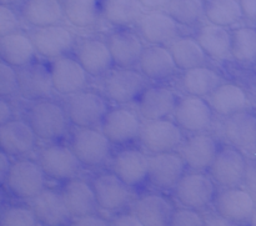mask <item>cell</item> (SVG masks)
I'll return each mask as SVG.
<instances>
[{"label": "cell", "instance_id": "17", "mask_svg": "<svg viewBox=\"0 0 256 226\" xmlns=\"http://www.w3.org/2000/svg\"><path fill=\"white\" fill-rule=\"evenodd\" d=\"M222 135L232 146L256 152V114L245 110L225 118Z\"/></svg>", "mask_w": 256, "mask_h": 226}, {"label": "cell", "instance_id": "35", "mask_svg": "<svg viewBox=\"0 0 256 226\" xmlns=\"http://www.w3.org/2000/svg\"><path fill=\"white\" fill-rule=\"evenodd\" d=\"M170 52L175 60L178 69L186 72L206 64L208 55L198 39L189 36L178 38L170 42Z\"/></svg>", "mask_w": 256, "mask_h": 226}, {"label": "cell", "instance_id": "9", "mask_svg": "<svg viewBox=\"0 0 256 226\" xmlns=\"http://www.w3.org/2000/svg\"><path fill=\"white\" fill-rule=\"evenodd\" d=\"M174 190L180 204L192 210L204 209L215 196L214 180L202 172L184 174Z\"/></svg>", "mask_w": 256, "mask_h": 226}, {"label": "cell", "instance_id": "45", "mask_svg": "<svg viewBox=\"0 0 256 226\" xmlns=\"http://www.w3.org/2000/svg\"><path fill=\"white\" fill-rule=\"evenodd\" d=\"M244 184L248 192L256 198V158L248 159L246 172H245Z\"/></svg>", "mask_w": 256, "mask_h": 226}, {"label": "cell", "instance_id": "21", "mask_svg": "<svg viewBox=\"0 0 256 226\" xmlns=\"http://www.w3.org/2000/svg\"><path fill=\"white\" fill-rule=\"evenodd\" d=\"M36 139L29 122L12 119L0 125V148L9 156H22L30 152Z\"/></svg>", "mask_w": 256, "mask_h": 226}, {"label": "cell", "instance_id": "40", "mask_svg": "<svg viewBox=\"0 0 256 226\" xmlns=\"http://www.w3.org/2000/svg\"><path fill=\"white\" fill-rule=\"evenodd\" d=\"M166 12L180 25L198 24L205 16L204 0H170Z\"/></svg>", "mask_w": 256, "mask_h": 226}, {"label": "cell", "instance_id": "24", "mask_svg": "<svg viewBox=\"0 0 256 226\" xmlns=\"http://www.w3.org/2000/svg\"><path fill=\"white\" fill-rule=\"evenodd\" d=\"M76 59L90 76L106 75L114 66L108 42L99 39H85L78 45Z\"/></svg>", "mask_w": 256, "mask_h": 226}, {"label": "cell", "instance_id": "29", "mask_svg": "<svg viewBox=\"0 0 256 226\" xmlns=\"http://www.w3.org/2000/svg\"><path fill=\"white\" fill-rule=\"evenodd\" d=\"M62 194L72 216L82 218L94 214L98 202L92 185L84 180L72 179L66 182Z\"/></svg>", "mask_w": 256, "mask_h": 226}, {"label": "cell", "instance_id": "36", "mask_svg": "<svg viewBox=\"0 0 256 226\" xmlns=\"http://www.w3.org/2000/svg\"><path fill=\"white\" fill-rule=\"evenodd\" d=\"M142 8L140 0H104L102 14L115 26H128L140 22Z\"/></svg>", "mask_w": 256, "mask_h": 226}, {"label": "cell", "instance_id": "15", "mask_svg": "<svg viewBox=\"0 0 256 226\" xmlns=\"http://www.w3.org/2000/svg\"><path fill=\"white\" fill-rule=\"evenodd\" d=\"M19 94L28 100L49 99L54 92L50 68L42 62H30L16 69Z\"/></svg>", "mask_w": 256, "mask_h": 226}, {"label": "cell", "instance_id": "25", "mask_svg": "<svg viewBox=\"0 0 256 226\" xmlns=\"http://www.w3.org/2000/svg\"><path fill=\"white\" fill-rule=\"evenodd\" d=\"M98 205L108 212H116L129 202V188L114 172H105L92 182Z\"/></svg>", "mask_w": 256, "mask_h": 226}, {"label": "cell", "instance_id": "3", "mask_svg": "<svg viewBox=\"0 0 256 226\" xmlns=\"http://www.w3.org/2000/svg\"><path fill=\"white\" fill-rule=\"evenodd\" d=\"M112 142L96 128H76L72 135L70 148L85 166L95 168L105 164L110 158Z\"/></svg>", "mask_w": 256, "mask_h": 226}, {"label": "cell", "instance_id": "33", "mask_svg": "<svg viewBox=\"0 0 256 226\" xmlns=\"http://www.w3.org/2000/svg\"><path fill=\"white\" fill-rule=\"evenodd\" d=\"M180 84L188 95L205 98L222 84V78L214 69L204 65L184 72Z\"/></svg>", "mask_w": 256, "mask_h": 226}, {"label": "cell", "instance_id": "22", "mask_svg": "<svg viewBox=\"0 0 256 226\" xmlns=\"http://www.w3.org/2000/svg\"><path fill=\"white\" fill-rule=\"evenodd\" d=\"M139 32L150 45H165L179 38V24L166 12L152 10L140 19Z\"/></svg>", "mask_w": 256, "mask_h": 226}, {"label": "cell", "instance_id": "28", "mask_svg": "<svg viewBox=\"0 0 256 226\" xmlns=\"http://www.w3.org/2000/svg\"><path fill=\"white\" fill-rule=\"evenodd\" d=\"M215 114L228 118L236 112H245L250 102L248 92L240 85L225 82L214 90L208 99Z\"/></svg>", "mask_w": 256, "mask_h": 226}, {"label": "cell", "instance_id": "32", "mask_svg": "<svg viewBox=\"0 0 256 226\" xmlns=\"http://www.w3.org/2000/svg\"><path fill=\"white\" fill-rule=\"evenodd\" d=\"M22 19L38 28L58 25L64 15V8L59 0H26L22 9Z\"/></svg>", "mask_w": 256, "mask_h": 226}, {"label": "cell", "instance_id": "18", "mask_svg": "<svg viewBox=\"0 0 256 226\" xmlns=\"http://www.w3.org/2000/svg\"><path fill=\"white\" fill-rule=\"evenodd\" d=\"M112 170L128 186H138L148 179L149 156L134 148H126L112 158Z\"/></svg>", "mask_w": 256, "mask_h": 226}, {"label": "cell", "instance_id": "42", "mask_svg": "<svg viewBox=\"0 0 256 226\" xmlns=\"http://www.w3.org/2000/svg\"><path fill=\"white\" fill-rule=\"evenodd\" d=\"M15 92H19L16 69L5 62H2L0 64V95L2 98H10Z\"/></svg>", "mask_w": 256, "mask_h": 226}, {"label": "cell", "instance_id": "1", "mask_svg": "<svg viewBox=\"0 0 256 226\" xmlns=\"http://www.w3.org/2000/svg\"><path fill=\"white\" fill-rule=\"evenodd\" d=\"M28 122L38 139L52 142L60 139L66 132L69 116L65 106L50 99L36 100L30 106Z\"/></svg>", "mask_w": 256, "mask_h": 226}, {"label": "cell", "instance_id": "5", "mask_svg": "<svg viewBox=\"0 0 256 226\" xmlns=\"http://www.w3.org/2000/svg\"><path fill=\"white\" fill-rule=\"evenodd\" d=\"M45 172L39 162L29 159L16 160L6 176L8 188L20 199H34L44 190Z\"/></svg>", "mask_w": 256, "mask_h": 226}, {"label": "cell", "instance_id": "19", "mask_svg": "<svg viewBox=\"0 0 256 226\" xmlns=\"http://www.w3.org/2000/svg\"><path fill=\"white\" fill-rule=\"evenodd\" d=\"M178 102L176 95L169 88H145L138 99V112L146 122L166 119L174 114Z\"/></svg>", "mask_w": 256, "mask_h": 226}, {"label": "cell", "instance_id": "38", "mask_svg": "<svg viewBox=\"0 0 256 226\" xmlns=\"http://www.w3.org/2000/svg\"><path fill=\"white\" fill-rule=\"evenodd\" d=\"M232 56L238 62H256V28H236L232 32Z\"/></svg>", "mask_w": 256, "mask_h": 226}, {"label": "cell", "instance_id": "41", "mask_svg": "<svg viewBox=\"0 0 256 226\" xmlns=\"http://www.w3.org/2000/svg\"><path fill=\"white\" fill-rule=\"evenodd\" d=\"M34 212L22 206H12L2 212L0 226H36Z\"/></svg>", "mask_w": 256, "mask_h": 226}, {"label": "cell", "instance_id": "53", "mask_svg": "<svg viewBox=\"0 0 256 226\" xmlns=\"http://www.w3.org/2000/svg\"><path fill=\"white\" fill-rule=\"evenodd\" d=\"M22 2V0H0L2 5H8V6H12V5L18 4V2Z\"/></svg>", "mask_w": 256, "mask_h": 226}, {"label": "cell", "instance_id": "7", "mask_svg": "<svg viewBox=\"0 0 256 226\" xmlns=\"http://www.w3.org/2000/svg\"><path fill=\"white\" fill-rule=\"evenodd\" d=\"M102 132L114 145H125L139 139L142 122L139 112L128 108H112L102 120Z\"/></svg>", "mask_w": 256, "mask_h": 226}, {"label": "cell", "instance_id": "37", "mask_svg": "<svg viewBox=\"0 0 256 226\" xmlns=\"http://www.w3.org/2000/svg\"><path fill=\"white\" fill-rule=\"evenodd\" d=\"M205 18L210 24L229 28L244 18L239 0H209L205 4Z\"/></svg>", "mask_w": 256, "mask_h": 226}, {"label": "cell", "instance_id": "50", "mask_svg": "<svg viewBox=\"0 0 256 226\" xmlns=\"http://www.w3.org/2000/svg\"><path fill=\"white\" fill-rule=\"evenodd\" d=\"M204 226H240L236 222H232L229 219H225L222 215H214V216H209L205 219Z\"/></svg>", "mask_w": 256, "mask_h": 226}, {"label": "cell", "instance_id": "46", "mask_svg": "<svg viewBox=\"0 0 256 226\" xmlns=\"http://www.w3.org/2000/svg\"><path fill=\"white\" fill-rule=\"evenodd\" d=\"M112 226H145L135 214H122L112 220Z\"/></svg>", "mask_w": 256, "mask_h": 226}, {"label": "cell", "instance_id": "44", "mask_svg": "<svg viewBox=\"0 0 256 226\" xmlns=\"http://www.w3.org/2000/svg\"><path fill=\"white\" fill-rule=\"evenodd\" d=\"M18 26H19V20L14 10L8 5H2L0 6V36L15 32Z\"/></svg>", "mask_w": 256, "mask_h": 226}, {"label": "cell", "instance_id": "30", "mask_svg": "<svg viewBox=\"0 0 256 226\" xmlns=\"http://www.w3.org/2000/svg\"><path fill=\"white\" fill-rule=\"evenodd\" d=\"M36 52L30 36L20 32L0 36V55L2 62L12 65L15 69L30 64Z\"/></svg>", "mask_w": 256, "mask_h": 226}, {"label": "cell", "instance_id": "27", "mask_svg": "<svg viewBox=\"0 0 256 226\" xmlns=\"http://www.w3.org/2000/svg\"><path fill=\"white\" fill-rule=\"evenodd\" d=\"M32 212L38 222L46 226H62L72 216L62 194L52 190H42L32 199Z\"/></svg>", "mask_w": 256, "mask_h": 226}, {"label": "cell", "instance_id": "13", "mask_svg": "<svg viewBox=\"0 0 256 226\" xmlns=\"http://www.w3.org/2000/svg\"><path fill=\"white\" fill-rule=\"evenodd\" d=\"M185 162L182 155L172 152L152 154L149 156L148 180L162 190L175 189L185 174Z\"/></svg>", "mask_w": 256, "mask_h": 226}, {"label": "cell", "instance_id": "49", "mask_svg": "<svg viewBox=\"0 0 256 226\" xmlns=\"http://www.w3.org/2000/svg\"><path fill=\"white\" fill-rule=\"evenodd\" d=\"M12 120V108L5 98L0 100V125Z\"/></svg>", "mask_w": 256, "mask_h": 226}, {"label": "cell", "instance_id": "52", "mask_svg": "<svg viewBox=\"0 0 256 226\" xmlns=\"http://www.w3.org/2000/svg\"><path fill=\"white\" fill-rule=\"evenodd\" d=\"M170 0H140L142 5L150 10H162L168 6Z\"/></svg>", "mask_w": 256, "mask_h": 226}, {"label": "cell", "instance_id": "20", "mask_svg": "<svg viewBox=\"0 0 256 226\" xmlns=\"http://www.w3.org/2000/svg\"><path fill=\"white\" fill-rule=\"evenodd\" d=\"M36 52L48 59L65 56L74 45V36L66 28L58 25L38 28L32 34Z\"/></svg>", "mask_w": 256, "mask_h": 226}, {"label": "cell", "instance_id": "31", "mask_svg": "<svg viewBox=\"0 0 256 226\" xmlns=\"http://www.w3.org/2000/svg\"><path fill=\"white\" fill-rule=\"evenodd\" d=\"M134 214L145 226H170L174 209L162 195L148 194L135 202Z\"/></svg>", "mask_w": 256, "mask_h": 226}, {"label": "cell", "instance_id": "6", "mask_svg": "<svg viewBox=\"0 0 256 226\" xmlns=\"http://www.w3.org/2000/svg\"><path fill=\"white\" fill-rule=\"evenodd\" d=\"M144 90L145 76L132 68L112 69L105 76V95L116 104H129L139 99Z\"/></svg>", "mask_w": 256, "mask_h": 226}, {"label": "cell", "instance_id": "39", "mask_svg": "<svg viewBox=\"0 0 256 226\" xmlns=\"http://www.w3.org/2000/svg\"><path fill=\"white\" fill-rule=\"evenodd\" d=\"M64 15L76 28H90L98 20L96 0H64Z\"/></svg>", "mask_w": 256, "mask_h": 226}, {"label": "cell", "instance_id": "4", "mask_svg": "<svg viewBox=\"0 0 256 226\" xmlns=\"http://www.w3.org/2000/svg\"><path fill=\"white\" fill-rule=\"evenodd\" d=\"M139 142L150 154L172 152L182 148L184 135L176 122L169 119L152 120L142 124Z\"/></svg>", "mask_w": 256, "mask_h": 226}, {"label": "cell", "instance_id": "26", "mask_svg": "<svg viewBox=\"0 0 256 226\" xmlns=\"http://www.w3.org/2000/svg\"><path fill=\"white\" fill-rule=\"evenodd\" d=\"M139 68L140 72L146 79L154 82L169 79L178 69L172 52L164 45H150L145 48L140 58Z\"/></svg>", "mask_w": 256, "mask_h": 226}, {"label": "cell", "instance_id": "16", "mask_svg": "<svg viewBox=\"0 0 256 226\" xmlns=\"http://www.w3.org/2000/svg\"><path fill=\"white\" fill-rule=\"evenodd\" d=\"M255 208L254 196L239 188H226L215 198L218 214L239 225L250 222Z\"/></svg>", "mask_w": 256, "mask_h": 226}, {"label": "cell", "instance_id": "12", "mask_svg": "<svg viewBox=\"0 0 256 226\" xmlns=\"http://www.w3.org/2000/svg\"><path fill=\"white\" fill-rule=\"evenodd\" d=\"M54 92L60 95L70 96L84 90L88 84V72L79 60L70 56H60L52 59L50 64Z\"/></svg>", "mask_w": 256, "mask_h": 226}, {"label": "cell", "instance_id": "47", "mask_svg": "<svg viewBox=\"0 0 256 226\" xmlns=\"http://www.w3.org/2000/svg\"><path fill=\"white\" fill-rule=\"evenodd\" d=\"M72 226H112L106 220L102 219L99 216H95V215H88V216L78 218Z\"/></svg>", "mask_w": 256, "mask_h": 226}, {"label": "cell", "instance_id": "14", "mask_svg": "<svg viewBox=\"0 0 256 226\" xmlns=\"http://www.w3.org/2000/svg\"><path fill=\"white\" fill-rule=\"evenodd\" d=\"M219 149L218 142L212 135L194 132L184 140L180 148V155L189 169L194 172H205L212 165Z\"/></svg>", "mask_w": 256, "mask_h": 226}, {"label": "cell", "instance_id": "8", "mask_svg": "<svg viewBox=\"0 0 256 226\" xmlns=\"http://www.w3.org/2000/svg\"><path fill=\"white\" fill-rule=\"evenodd\" d=\"M248 159L242 150L226 145L219 149L209 172L212 179L222 188H238L244 182Z\"/></svg>", "mask_w": 256, "mask_h": 226}, {"label": "cell", "instance_id": "2", "mask_svg": "<svg viewBox=\"0 0 256 226\" xmlns=\"http://www.w3.org/2000/svg\"><path fill=\"white\" fill-rule=\"evenodd\" d=\"M65 109L70 122L76 128L99 126L109 112L108 102L102 95L86 90L68 96Z\"/></svg>", "mask_w": 256, "mask_h": 226}, {"label": "cell", "instance_id": "43", "mask_svg": "<svg viewBox=\"0 0 256 226\" xmlns=\"http://www.w3.org/2000/svg\"><path fill=\"white\" fill-rule=\"evenodd\" d=\"M205 220L192 209H182L174 212L170 226H204Z\"/></svg>", "mask_w": 256, "mask_h": 226}, {"label": "cell", "instance_id": "34", "mask_svg": "<svg viewBox=\"0 0 256 226\" xmlns=\"http://www.w3.org/2000/svg\"><path fill=\"white\" fill-rule=\"evenodd\" d=\"M196 39L208 56L226 59L232 55V32L226 28L209 22L198 30Z\"/></svg>", "mask_w": 256, "mask_h": 226}, {"label": "cell", "instance_id": "51", "mask_svg": "<svg viewBox=\"0 0 256 226\" xmlns=\"http://www.w3.org/2000/svg\"><path fill=\"white\" fill-rule=\"evenodd\" d=\"M10 168H12V164H10V156L6 154V152H0V172H2V182L6 179Z\"/></svg>", "mask_w": 256, "mask_h": 226}, {"label": "cell", "instance_id": "10", "mask_svg": "<svg viewBox=\"0 0 256 226\" xmlns=\"http://www.w3.org/2000/svg\"><path fill=\"white\" fill-rule=\"evenodd\" d=\"M174 119L180 128L192 134L205 132L214 120V110L204 98L188 95L178 102Z\"/></svg>", "mask_w": 256, "mask_h": 226}, {"label": "cell", "instance_id": "23", "mask_svg": "<svg viewBox=\"0 0 256 226\" xmlns=\"http://www.w3.org/2000/svg\"><path fill=\"white\" fill-rule=\"evenodd\" d=\"M106 42L115 66L134 68L139 65L145 49L139 35L130 30H118L108 36Z\"/></svg>", "mask_w": 256, "mask_h": 226}, {"label": "cell", "instance_id": "11", "mask_svg": "<svg viewBox=\"0 0 256 226\" xmlns=\"http://www.w3.org/2000/svg\"><path fill=\"white\" fill-rule=\"evenodd\" d=\"M39 164L45 175L55 180L74 179L82 165L72 148L60 144L42 148L39 152Z\"/></svg>", "mask_w": 256, "mask_h": 226}, {"label": "cell", "instance_id": "48", "mask_svg": "<svg viewBox=\"0 0 256 226\" xmlns=\"http://www.w3.org/2000/svg\"><path fill=\"white\" fill-rule=\"evenodd\" d=\"M239 2L245 19L256 22V0H239Z\"/></svg>", "mask_w": 256, "mask_h": 226}, {"label": "cell", "instance_id": "54", "mask_svg": "<svg viewBox=\"0 0 256 226\" xmlns=\"http://www.w3.org/2000/svg\"><path fill=\"white\" fill-rule=\"evenodd\" d=\"M250 226H256V208H255V212L254 214H252V219H250Z\"/></svg>", "mask_w": 256, "mask_h": 226}]
</instances>
